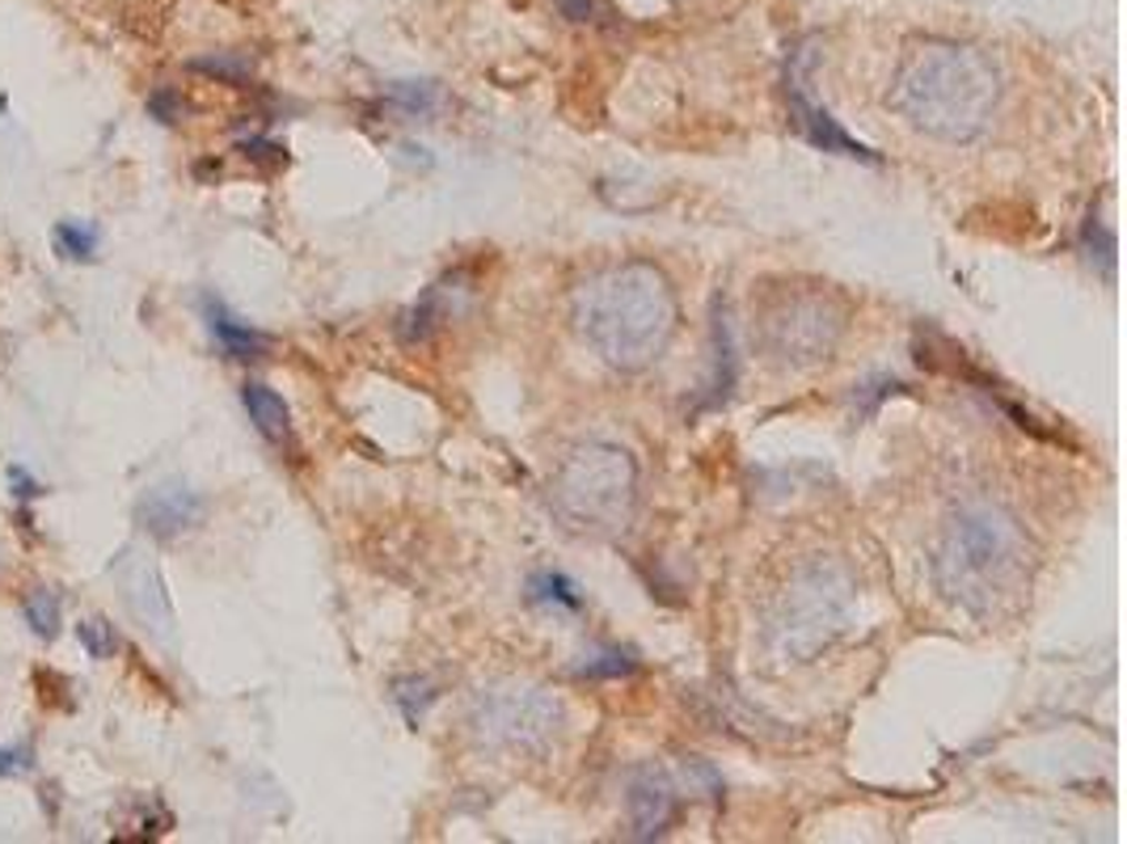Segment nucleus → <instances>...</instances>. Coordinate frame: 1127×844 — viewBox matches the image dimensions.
Listing matches in <instances>:
<instances>
[{
  "mask_svg": "<svg viewBox=\"0 0 1127 844\" xmlns=\"http://www.w3.org/2000/svg\"><path fill=\"white\" fill-rule=\"evenodd\" d=\"M676 292L651 262H625L587 279L575 295V325L608 368L638 372L676 334Z\"/></svg>",
  "mask_w": 1127,
  "mask_h": 844,
  "instance_id": "1",
  "label": "nucleus"
},
{
  "mask_svg": "<svg viewBox=\"0 0 1127 844\" xmlns=\"http://www.w3.org/2000/svg\"><path fill=\"white\" fill-rule=\"evenodd\" d=\"M1000 77L988 56L958 42L913 47L892 84V105L925 135L967 144L993 123Z\"/></svg>",
  "mask_w": 1127,
  "mask_h": 844,
  "instance_id": "2",
  "label": "nucleus"
},
{
  "mask_svg": "<svg viewBox=\"0 0 1127 844\" xmlns=\"http://www.w3.org/2000/svg\"><path fill=\"white\" fill-rule=\"evenodd\" d=\"M934 574L955 604L984 616L1018 595L1026 579V536L1000 506H963L946 524Z\"/></svg>",
  "mask_w": 1127,
  "mask_h": 844,
  "instance_id": "3",
  "label": "nucleus"
},
{
  "mask_svg": "<svg viewBox=\"0 0 1127 844\" xmlns=\"http://www.w3.org/2000/svg\"><path fill=\"white\" fill-rule=\"evenodd\" d=\"M638 469L617 443H583L553 473V506L571 528L613 532L634 511Z\"/></svg>",
  "mask_w": 1127,
  "mask_h": 844,
  "instance_id": "4",
  "label": "nucleus"
},
{
  "mask_svg": "<svg viewBox=\"0 0 1127 844\" xmlns=\"http://www.w3.org/2000/svg\"><path fill=\"white\" fill-rule=\"evenodd\" d=\"M853 587L845 570L836 566H807L789 579L782 600L768 612V646L789 663H803L819 646H828V637L841 630L845 612H849Z\"/></svg>",
  "mask_w": 1127,
  "mask_h": 844,
  "instance_id": "5",
  "label": "nucleus"
},
{
  "mask_svg": "<svg viewBox=\"0 0 1127 844\" xmlns=\"http://www.w3.org/2000/svg\"><path fill=\"white\" fill-rule=\"evenodd\" d=\"M761 346L786 368H815L836 351L841 330H845V309L828 292H803V288H782L768 300L761 316Z\"/></svg>",
  "mask_w": 1127,
  "mask_h": 844,
  "instance_id": "6",
  "label": "nucleus"
},
{
  "mask_svg": "<svg viewBox=\"0 0 1127 844\" xmlns=\"http://www.w3.org/2000/svg\"><path fill=\"white\" fill-rule=\"evenodd\" d=\"M477 743L507 756H536L562 731V705L536 689H490L469 710Z\"/></svg>",
  "mask_w": 1127,
  "mask_h": 844,
  "instance_id": "7",
  "label": "nucleus"
},
{
  "mask_svg": "<svg viewBox=\"0 0 1127 844\" xmlns=\"http://www.w3.org/2000/svg\"><path fill=\"white\" fill-rule=\"evenodd\" d=\"M114 583H119V595L128 612L161 642L173 637V604L170 591H165V579L144 549H128L119 562H114Z\"/></svg>",
  "mask_w": 1127,
  "mask_h": 844,
  "instance_id": "8",
  "label": "nucleus"
},
{
  "mask_svg": "<svg viewBox=\"0 0 1127 844\" xmlns=\"http://www.w3.org/2000/svg\"><path fill=\"white\" fill-rule=\"evenodd\" d=\"M199 515H203V494L191 490L187 482L152 485L149 494L140 499V506H135V520L149 528L152 536H161V541L182 536L187 528L199 524Z\"/></svg>",
  "mask_w": 1127,
  "mask_h": 844,
  "instance_id": "9",
  "label": "nucleus"
},
{
  "mask_svg": "<svg viewBox=\"0 0 1127 844\" xmlns=\"http://www.w3.org/2000/svg\"><path fill=\"white\" fill-rule=\"evenodd\" d=\"M789 105H794V114H798V123L807 131V140L815 148H824V152H841V157H857V161H878L871 148L862 144V140H853L845 127L832 119L824 105H815L807 98V81H803V68L794 63L789 68Z\"/></svg>",
  "mask_w": 1127,
  "mask_h": 844,
  "instance_id": "10",
  "label": "nucleus"
},
{
  "mask_svg": "<svg viewBox=\"0 0 1127 844\" xmlns=\"http://www.w3.org/2000/svg\"><path fill=\"white\" fill-rule=\"evenodd\" d=\"M672 811H676V790H672V781L663 777L660 768H638L634 777H630V820H634V836L642 841H651V836H660L667 820H672Z\"/></svg>",
  "mask_w": 1127,
  "mask_h": 844,
  "instance_id": "11",
  "label": "nucleus"
},
{
  "mask_svg": "<svg viewBox=\"0 0 1127 844\" xmlns=\"http://www.w3.org/2000/svg\"><path fill=\"white\" fill-rule=\"evenodd\" d=\"M203 316H208V330H212L215 346L229 359H262L271 351V338L258 334L254 325H245L241 316H233L215 295H203Z\"/></svg>",
  "mask_w": 1127,
  "mask_h": 844,
  "instance_id": "12",
  "label": "nucleus"
},
{
  "mask_svg": "<svg viewBox=\"0 0 1127 844\" xmlns=\"http://www.w3.org/2000/svg\"><path fill=\"white\" fill-rule=\"evenodd\" d=\"M241 401H245L250 422L258 426V435H262V440H271V443L292 440V410H288V401L279 398L271 384L250 380V384L241 389Z\"/></svg>",
  "mask_w": 1127,
  "mask_h": 844,
  "instance_id": "13",
  "label": "nucleus"
},
{
  "mask_svg": "<svg viewBox=\"0 0 1127 844\" xmlns=\"http://www.w3.org/2000/svg\"><path fill=\"white\" fill-rule=\"evenodd\" d=\"M51 241H56V253L68 258V262H93L102 232H98V224H85V220H60Z\"/></svg>",
  "mask_w": 1127,
  "mask_h": 844,
  "instance_id": "14",
  "label": "nucleus"
},
{
  "mask_svg": "<svg viewBox=\"0 0 1127 844\" xmlns=\"http://www.w3.org/2000/svg\"><path fill=\"white\" fill-rule=\"evenodd\" d=\"M22 612H26V621H30V630L39 633V637H47V642H51V637L60 633V625H64V600H60V591H51V587L30 591Z\"/></svg>",
  "mask_w": 1127,
  "mask_h": 844,
  "instance_id": "15",
  "label": "nucleus"
},
{
  "mask_svg": "<svg viewBox=\"0 0 1127 844\" xmlns=\"http://www.w3.org/2000/svg\"><path fill=\"white\" fill-rule=\"evenodd\" d=\"M532 595L536 600H545V604H562V609H571V612H578L583 609V595H578V587L566 579V574H536L532 579Z\"/></svg>",
  "mask_w": 1127,
  "mask_h": 844,
  "instance_id": "16",
  "label": "nucleus"
},
{
  "mask_svg": "<svg viewBox=\"0 0 1127 844\" xmlns=\"http://www.w3.org/2000/svg\"><path fill=\"white\" fill-rule=\"evenodd\" d=\"M77 637H81V646H85L93 659H110V654L119 651V633L110 630L107 621H85V625H77Z\"/></svg>",
  "mask_w": 1127,
  "mask_h": 844,
  "instance_id": "17",
  "label": "nucleus"
},
{
  "mask_svg": "<svg viewBox=\"0 0 1127 844\" xmlns=\"http://www.w3.org/2000/svg\"><path fill=\"white\" fill-rule=\"evenodd\" d=\"M194 72H208V77H220V81H245L250 77V63L241 56H203V60H191Z\"/></svg>",
  "mask_w": 1127,
  "mask_h": 844,
  "instance_id": "18",
  "label": "nucleus"
},
{
  "mask_svg": "<svg viewBox=\"0 0 1127 844\" xmlns=\"http://www.w3.org/2000/svg\"><path fill=\"white\" fill-rule=\"evenodd\" d=\"M34 764V752L30 747H4L0 752V777H18Z\"/></svg>",
  "mask_w": 1127,
  "mask_h": 844,
  "instance_id": "19",
  "label": "nucleus"
},
{
  "mask_svg": "<svg viewBox=\"0 0 1127 844\" xmlns=\"http://www.w3.org/2000/svg\"><path fill=\"white\" fill-rule=\"evenodd\" d=\"M600 659H604V663H583V675H621L634 667L625 654H600Z\"/></svg>",
  "mask_w": 1127,
  "mask_h": 844,
  "instance_id": "20",
  "label": "nucleus"
},
{
  "mask_svg": "<svg viewBox=\"0 0 1127 844\" xmlns=\"http://www.w3.org/2000/svg\"><path fill=\"white\" fill-rule=\"evenodd\" d=\"M149 110L161 119V123H173L178 119V93H170V89H161V93H152L149 98Z\"/></svg>",
  "mask_w": 1127,
  "mask_h": 844,
  "instance_id": "21",
  "label": "nucleus"
},
{
  "mask_svg": "<svg viewBox=\"0 0 1127 844\" xmlns=\"http://www.w3.org/2000/svg\"><path fill=\"white\" fill-rule=\"evenodd\" d=\"M9 482H13V494H18L22 503H26V499H34V494H43V485L34 482V478L26 473L22 464H13V469H9Z\"/></svg>",
  "mask_w": 1127,
  "mask_h": 844,
  "instance_id": "22",
  "label": "nucleus"
},
{
  "mask_svg": "<svg viewBox=\"0 0 1127 844\" xmlns=\"http://www.w3.org/2000/svg\"><path fill=\"white\" fill-rule=\"evenodd\" d=\"M557 13L571 21H592L596 18V0H557Z\"/></svg>",
  "mask_w": 1127,
  "mask_h": 844,
  "instance_id": "23",
  "label": "nucleus"
}]
</instances>
